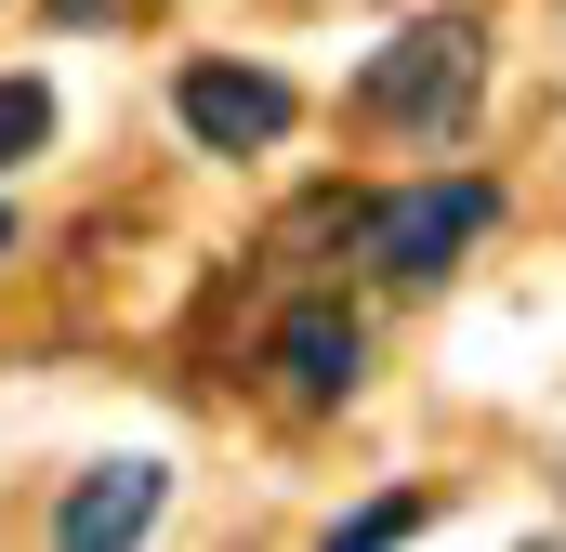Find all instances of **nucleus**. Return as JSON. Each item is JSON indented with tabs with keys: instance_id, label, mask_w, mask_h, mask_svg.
I'll return each mask as SVG.
<instances>
[{
	"instance_id": "nucleus-1",
	"label": "nucleus",
	"mask_w": 566,
	"mask_h": 552,
	"mask_svg": "<svg viewBox=\"0 0 566 552\" xmlns=\"http://www.w3.org/2000/svg\"><path fill=\"white\" fill-rule=\"evenodd\" d=\"M474 79H488V26H474V13H422V26H396V40L369 53L356 106H369L382 132H448V119H474Z\"/></svg>"
},
{
	"instance_id": "nucleus-8",
	"label": "nucleus",
	"mask_w": 566,
	"mask_h": 552,
	"mask_svg": "<svg viewBox=\"0 0 566 552\" xmlns=\"http://www.w3.org/2000/svg\"><path fill=\"white\" fill-rule=\"evenodd\" d=\"M53 13H66V26H106V13H133V0H53Z\"/></svg>"
},
{
	"instance_id": "nucleus-6",
	"label": "nucleus",
	"mask_w": 566,
	"mask_h": 552,
	"mask_svg": "<svg viewBox=\"0 0 566 552\" xmlns=\"http://www.w3.org/2000/svg\"><path fill=\"white\" fill-rule=\"evenodd\" d=\"M40 145H53V93H40V79H0V171L40 158Z\"/></svg>"
},
{
	"instance_id": "nucleus-3",
	"label": "nucleus",
	"mask_w": 566,
	"mask_h": 552,
	"mask_svg": "<svg viewBox=\"0 0 566 552\" xmlns=\"http://www.w3.org/2000/svg\"><path fill=\"white\" fill-rule=\"evenodd\" d=\"M171 119L211 145V158H264V145L303 119V93H290L277 66H224V53H198V66L171 79Z\"/></svg>"
},
{
	"instance_id": "nucleus-5",
	"label": "nucleus",
	"mask_w": 566,
	"mask_h": 552,
	"mask_svg": "<svg viewBox=\"0 0 566 552\" xmlns=\"http://www.w3.org/2000/svg\"><path fill=\"white\" fill-rule=\"evenodd\" d=\"M158 487H171L158 460H106V474H80V487L53 500V540H66V552H106V540H145V527H158Z\"/></svg>"
},
{
	"instance_id": "nucleus-7",
	"label": "nucleus",
	"mask_w": 566,
	"mask_h": 552,
	"mask_svg": "<svg viewBox=\"0 0 566 552\" xmlns=\"http://www.w3.org/2000/svg\"><path fill=\"white\" fill-rule=\"evenodd\" d=\"M409 527H422V500H409V487H382V500H356L329 540H409Z\"/></svg>"
},
{
	"instance_id": "nucleus-4",
	"label": "nucleus",
	"mask_w": 566,
	"mask_h": 552,
	"mask_svg": "<svg viewBox=\"0 0 566 552\" xmlns=\"http://www.w3.org/2000/svg\"><path fill=\"white\" fill-rule=\"evenodd\" d=\"M356 369H369V329H356L343 302H290L277 316V395L290 408H343Z\"/></svg>"
},
{
	"instance_id": "nucleus-9",
	"label": "nucleus",
	"mask_w": 566,
	"mask_h": 552,
	"mask_svg": "<svg viewBox=\"0 0 566 552\" xmlns=\"http://www.w3.org/2000/svg\"><path fill=\"white\" fill-rule=\"evenodd\" d=\"M0 251H13V211H0Z\"/></svg>"
},
{
	"instance_id": "nucleus-2",
	"label": "nucleus",
	"mask_w": 566,
	"mask_h": 552,
	"mask_svg": "<svg viewBox=\"0 0 566 552\" xmlns=\"http://www.w3.org/2000/svg\"><path fill=\"white\" fill-rule=\"evenodd\" d=\"M488 224H501V184H488V171H461V184L434 171V184H409V198H369L356 237H369V264L396 276V289H422V276H448Z\"/></svg>"
}]
</instances>
